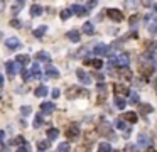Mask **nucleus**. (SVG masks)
<instances>
[{
	"instance_id": "nucleus-17",
	"label": "nucleus",
	"mask_w": 157,
	"mask_h": 152,
	"mask_svg": "<svg viewBox=\"0 0 157 152\" xmlns=\"http://www.w3.org/2000/svg\"><path fill=\"white\" fill-rule=\"evenodd\" d=\"M123 120H127V122H130V123H135L137 120H139V117H137L135 112H127L123 115Z\"/></svg>"
},
{
	"instance_id": "nucleus-4",
	"label": "nucleus",
	"mask_w": 157,
	"mask_h": 152,
	"mask_svg": "<svg viewBox=\"0 0 157 152\" xmlns=\"http://www.w3.org/2000/svg\"><path fill=\"white\" fill-rule=\"evenodd\" d=\"M106 15H108V19H112L113 22H122L123 20V12L118 10V9H108L106 10Z\"/></svg>"
},
{
	"instance_id": "nucleus-31",
	"label": "nucleus",
	"mask_w": 157,
	"mask_h": 152,
	"mask_svg": "<svg viewBox=\"0 0 157 152\" xmlns=\"http://www.w3.org/2000/svg\"><path fill=\"white\" fill-rule=\"evenodd\" d=\"M70 150H71V147H70L68 142H61V144L58 145V152H70Z\"/></svg>"
},
{
	"instance_id": "nucleus-8",
	"label": "nucleus",
	"mask_w": 157,
	"mask_h": 152,
	"mask_svg": "<svg viewBox=\"0 0 157 152\" xmlns=\"http://www.w3.org/2000/svg\"><path fill=\"white\" fill-rule=\"evenodd\" d=\"M76 76H78V80H80L83 85H90V83H91V78H90V74H88L86 71H83V69H78V71H76Z\"/></svg>"
},
{
	"instance_id": "nucleus-26",
	"label": "nucleus",
	"mask_w": 157,
	"mask_h": 152,
	"mask_svg": "<svg viewBox=\"0 0 157 152\" xmlns=\"http://www.w3.org/2000/svg\"><path fill=\"white\" fill-rule=\"evenodd\" d=\"M120 78H123V80H132V71L130 69H127V68H123V69H120Z\"/></svg>"
},
{
	"instance_id": "nucleus-44",
	"label": "nucleus",
	"mask_w": 157,
	"mask_h": 152,
	"mask_svg": "<svg viewBox=\"0 0 157 152\" xmlns=\"http://www.w3.org/2000/svg\"><path fill=\"white\" fill-rule=\"evenodd\" d=\"M22 78H24V81H27L29 78H32V74H29V71H27V69H24V71H22Z\"/></svg>"
},
{
	"instance_id": "nucleus-46",
	"label": "nucleus",
	"mask_w": 157,
	"mask_h": 152,
	"mask_svg": "<svg viewBox=\"0 0 157 152\" xmlns=\"http://www.w3.org/2000/svg\"><path fill=\"white\" fill-rule=\"evenodd\" d=\"M10 25H12V27H19V25H20V22H19L17 19H14V20H10Z\"/></svg>"
},
{
	"instance_id": "nucleus-32",
	"label": "nucleus",
	"mask_w": 157,
	"mask_h": 152,
	"mask_svg": "<svg viewBox=\"0 0 157 152\" xmlns=\"http://www.w3.org/2000/svg\"><path fill=\"white\" fill-rule=\"evenodd\" d=\"M115 125H117V128H120V130H127V123H125V120H122V118L115 120Z\"/></svg>"
},
{
	"instance_id": "nucleus-49",
	"label": "nucleus",
	"mask_w": 157,
	"mask_h": 152,
	"mask_svg": "<svg viewBox=\"0 0 157 152\" xmlns=\"http://www.w3.org/2000/svg\"><path fill=\"white\" fill-rule=\"evenodd\" d=\"M127 152H139V150H137L134 145H128V147H127Z\"/></svg>"
},
{
	"instance_id": "nucleus-52",
	"label": "nucleus",
	"mask_w": 157,
	"mask_h": 152,
	"mask_svg": "<svg viewBox=\"0 0 157 152\" xmlns=\"http://www.w3.org/2000/svg\"><path fill=\"white\" fill-rule=\"evenodd\" d=\"M95 76H96V80H100V81H102V80H103V78H105V76H103V74H102V73H96V74H95Z\"/></svg>"
},
{
	"instance_id": "nucleus-57",
	"label": "nucleus",
	"mask_w": 157,
	"mask_h": 152,
	"mask_svg": "<svg viewBox=\"0 0 157 152\" xmlns=\"http://www.w3.org/2000/svg\"><path fill=\"white\" fill-rule=\"evenodd\" d=\"M39 152H44V150H39Z\"/></svg>"
},
{
	"instance_id": "nucleus-43",
	"label": "nucleus",
	"mask_w": 157,
	"mask_h": 152,
	"mask_svg": "<svg viewBox=\"0 0 157 152\" xmlns=\"http://www.w3.org/2000/svg\"><path fill=\"white\" fill-rule=\"evenodd\" d=\"M30 110H32V108H30V107L27 105V107H22V108H20V112H22V115H29V113H30Z\"/></svg>"
},
{
	"instance_id": "nucleus-41",
	"label": "nucleus",
	"mask_w": 157,
	"mask_h": 152,
	"mask_svg": "<svg viewBox=\"0 0 157 152\" xmlns=\"http://www.w3.org/2000/svg\"><path fill=\"white\" fill-rule=\"evenodd\" d=\"M17 152H30V147H29V144H26V145H20V147L17 149Z\"/></svg>"
},
{
	"instance_id": "nucleus-16",
	"label": "nucleus",
	"mask_w": 157,
	"mask_h": 152,
	"mask_svg": "<svg viewBox=\"0 0 157 152\" xmlns=\"http://www.w3.org/2000/svg\"><path fill=\"white\" fill-rule=\"evenodd\" d=\"M34 95H36L37 98H44L46 95H48V88L44 86V85H41V86L36 88V91H34Z\"/></svg>"
},
{
	"instance_id": "nucleus-3",
	"label": "nucleus",
	"mask_w": 157,
	"mask_h": 152,
	"mask_svg": "<svg viewBox=\"0 0 157 152\" xmlns=\"http://www.w3.org/2000/svg\"><path fill=\"white\" fill-rule=\"evenodd\" d=\"M81 93H83L84 96L88 95L86 91H83L80 86H68V90H66V96L70 98V100H74V98H76V96H80Z\"/></svg>"
},
{
	"instance_id": "nucleus-25",
	"label": "nucleus",
	"mask_w": 157,
	"mask_h": 152,
	"mask_svg": "<svg viewBox=\"0 0 157 152\" xmlns=\"http://www.w3.org/2000/svg\"><path fill=\"white\" fill-rule=\"evenodd\" d=\"M58 137H59V130H58V128H49V130H48V139H49V140H56Z\"/></svg>"
},
{
	"instance_id": "nucleus-39",
	"label": "nucleus",
	"mask_w": 157,
	"mask_h": 152,
	"mask_svg": "<svg viewBox=\"0 0 157 152\" xmlns=\"http://www.w3.org/2000/svg\"><path fill=\"white\" fill-rule=\"evenodd\" d=\"M74 152H90V145H80V147H76Z\"/></svg>"
},
{
	"instance_id": "nucleus-7",
	"label": "nucleus",
	"mask_w": 157,
	"mask_h": 152,
	"mask_svg": "<svg viewBox=\"0 0 157 152\" xmlns=\"http://www.w3.org/2000/svg\"><path fill=\"white\" fill-rule=\"evenodd\" d=\"M5 46L9 47V49H19V47H22V42L17 39V37H7L5 39Z\"/></svg>"
},
{
	"instance_id": "nucleus-47",
	"label": "nucleus",
	"mask_w": 157,
	"mask_h": 152,
	"mask_svg": "<svg viewBox=\"0 0 157 152\" xmlns=\"http://www.w3.org/2000/svg\"><path fill=\"white\" fill-rule=\"evenodd\" d=\"M95 5H96V0H90V2H88V5H86V7H88V9H93V7H95Z\"/></svg>"
},
{
	"instance_id": "nucleus-29",
	"label": "nucleus",
	"mask_w": 157,
	"mask_h": 152,
	"mask_svg": "<svg viewBox=\"0 0 157 152\" xmlns=\"http://www.w3.org/2000/svg\"><path fill=\"white\" fill-rule=\"evenodd\" d=\"M42 76V73H41V69H39V63H34V66H32V78H41Z\"/></svg>"
},
{
	"instance_id": "nucleus-11",
	"label": "nucleus",
	"mask_w": 157,
	"mask_h": 152,
	"mask_svg": "<svg viewBox=\"0 0 157 152\" xmlns=\"http://www.w3.org/2000/svg\"><path fill=\"white\" fill-rule=\"evenodd\" d=\"M36 59L39 63H49V61H51V54L46 52V51H39V52L36 54Z\"/></svg>"
},
{
	"instance_id": "nucleus-15",
	"label": "nucleus",
	"mask_w": 157,
	"mask_h": 152,
	"mask_svg": "<svg viewBox=\"0 0 157 152\" xmlns=\"http://www.w3.org/2000/svg\"><path fill=\"white\" fill-rule=\"evenodd\" d=\"M128 63H130V59H128L127 54H120L117 58V66H120V68H122V66H123V68H127Z\"/></svg>"
},
{
	"instance_id": "nucleus-20",
	"label": "nucleus",
	"mask_w": 157,
	"mask_h": 152,
	"mask_svg": "<svg viewBox=\"0 0 157 152\" xmlns=\"http://www.w3.org/2000/svg\"><path fill=\"white\" fill-rule=\"evenodd\" d=\"M83 32L88 34V36H91V34L95 32V27H93L91 22H84V24H83Z\"/></svg>"
},
{
	"instance_id": "nucleus-27",
	"label": "nucleus",
	"mask_w": 157,
	"mask_h": 152,
	"mask_svg": "<svg viewBox=\"0 0 157 152\" xmlns=\"http://www.w3.org/2000/svg\"><path fill=\"white\" fill-rule=\"evenodd\" d=\"M46 31H48V25H41V27H37V29L34 31V36H36V37H42L44 34H46Z\"/></svg>"
},
{
	"instance_id": "nucleus-18",
	"label": "nucleus",
	"mask_w": 157,
	"mask_h": 152,
	"mask_svg": "<svg viewBox=\"0 0 157 152\" xmlns=\"http://www.w3.org/2000/svg\"><path fill=\"white\" fill-rule=\"evenodd\" d=\"M44 12V9L41 7V5H32V7H30V15H32V17H39L41 14H42Z\"/></svg>"
},
{
	"instance_id": "nucleus-42",
	"label": "nucleus",
	"mask_w": 157,
	"mask_h": 152,
	"mask_svg": "<svg viewBox=\"0 0 157 152\" xmlns=\"http://www.w3.org/2000/svg\"><path fill=\"white\" fill-rule=\"evenodd\" d=\"M149 31H150V34L157 36V24H150V25H149Z\"/></svg>"
},
{
	"instance_id": "nucleus-30",
	"label": "nucleus",
	"mask_w": 157,
	"mask_h": 152,
	"mask_svg": "<svg viewBox=\"0 0 157 152\" xmlns=\"http://www.w3.org/2000/svg\"><path fill=\"white\" fill-rule=\"evenodd\" d=\"M24 2H26V0H17V2H15V7L12 5V12H14V14L20 12V10H22V7H24Z\"/></svg>"
},
{
	"instance_id": "nucleus-37",
	"label": "nucleus",
	"mask_w": 157,
	"mask_h": 152,
	"mask_svg": "<svg viewBox=\"0 0 157 152\" xmlns=\"http://www.w3.org/2000/svg\"><path fill=\"white\" fill-rule=\"evenodd\" d=\"M137 5V0H125V7L127 9H134Z\"/></svg>"
},
{
	"instance_id": "nucleus-33",
	"label": "nucleus",
	"mask_w": 157,
	"mask_h": 152,
	"mask_svg": "<svg viewBox=\"0 0 157 152\" xmlns=\"http://www.w3.org/2000/svg\"><path fill=\"white\" fill-rule=\"evenodd\" d=\"M71 14H73L71 9H64V10H61V19L62 20H68V19L71 17Z\"/></svg>"
},
{
	"instance_id": "nucleus-5",
	"label": "nucleus",
	"mask_w": 157,
	"mask_h": 152,
	"mask_svg": "<svg viewBox=\"0 0 157 152\" xmlns=\"http://www.w3.org/2000/svg\"><path fill=\"white\" fill-rule=\"evenodd\" d=\"M66 137L70 139V140H74V139L80 137V127L78 125H70L66 128Z\"/></svg>"
},
{
	"instance_id": "nucleus-2",
	"label": "nucleus",
	"mask_w": 157,
	"mask_h": 152,
	"mask_svg": "<svg viewBox=\"0 0 157 152\" xmlns=\"http://www.w3.org/2000/svg\"><path fill=\"white\" fill-rule=\"evenodd\" d=\"M139 73L144 76V80H149L150 76L154 74V68H152V64H149V61L142 63V64L139 66Z\"/></svg>"
},
{
	"instance_id": "nucleus-55",
	"label": "nucleus",
	"mask_w": 157,
	"mask_h": 152,
	"mask_svg": "<svg viewBox=\"0 0 157 152\" xmlns=\"http://www.w3.org/2000/svg\"><path fill=\"white\" fill-rule=\"evenodd\" d=\"M147 152H157V150L154 147H147Z\"/></svg>"
},
{
	"instance_id": "nucleus-34",
	"label": "nucleus",
	"mask_w": 157,
	"mask_h": 152,
	"mask_svg": "<svg viewBox=\"0 0 157 152\" xmlns=\"http://www.w3.org/2000/svg\"><path fill=\"white\" fill-rule=\"evenodd\" d=\"M12 144H15V145H26V139L22 137V135H19V137L12 139Z\"/></svg>"
},
{
	"instance_id": "nucleus-10",
	"label": "nucleus",
	"mask_w": 157,
	"mask_h": 152,
	"mask_svg": "<svg viewBox=\"0 0 157 152\" xmlns=\"http://www.w3.org/2000/svg\"><path fill=\"white\" fill-rule=\"evenodd\" d=\"M93 54H95V56L108 54V46H105V44H98V46H95V47H93Z\"/></svg>"
},
{
	"instance_id": "nucleus-38",
	"label": "nucleus",
	"mask_w": 157,
	"mask_h": 152,
	"mask_svg": "<svg viewBox=\"0 0 157 152\" xmlns=\"http://www.w3.org/2000/svg\"><path fill=\"white\" fill-rule=\"evenodd\" d=\"M130 103H139V93H130Z\"/></svg>"
},
{
	"instance_id": "nucleus-21",
	"label": "nucleus",
	"mask_w": 157,
	"mask_h": 152,
	"mask_svg": "<svg viewBox=\"0 0 157 152\" xmlns=\"http://www.w3.org/2000/svg\"><path fill=\"white\" fill-rule=\"evenodd\" d=\"M71 10H73L74 14H78V15H86L88 14V9L81 7V5H73V7H71Z\"/></svg>"
},
{
	"instance_id": "nucleus-35",
	"label": "nucleus",
	"mask_w": 157,
	"mask_h": 152,
	"mask_svg": "<svg viewBox=\"0 0 157 152\" xmlns=\"http://www.w3.org/2000/svg\"><path fill=\"white\" fill-rule=\"evenodd\" d=\"M147 140H149V139H147V135H144V134L139 135V144L140 145H147V147H149V142H147Z\"/></svg>"
},
{
	"instance_id": "nucleus-51",
	"label": "nucleus",
	"mask_w": 157,
	"mask_h": 152,
	"mask_svg": "<svg viewBox=\"0 0 157 152\" xmlns=\"http://www.w3.org/2000/svg\"><path fill=\"white\" fill-rule=\"evenodd\" d=\"M135 22H137V15H132L130 17V25H134Z\"/></svg>"
},
{
	"instance_id": "nucleus-1",
	"label": "nucleus",
	"mask_w": 157,
	"mask_h": 152,
	"mask_svg": "<svg viewBox=\"0 0 157 152\" xmlns=\"http://www.w3.org/2000/svg\"><path fill=\"white\" fill-rule=\"evenodd\" d=\"M98 134H102L103 137H113V128H112V125L110 123H106L105 120H102L100 122V125H98Z\"/></svg>"
},
{
	"instance_id": "nucleus-48",
	"label": "nucleus",
	"mask_w": 157,
	"mask_h": 152,
	"mask_svg": "<svg viewBox=\"0 0 157 152\" xmlns=\"http://www.w3.org/2000/svg\"><path fill=\"white\" fill-rule=\"evenodd\" d=\"M51 95H52V98H58V96H59V90H58V88H54Z\"/></svg>"
},
{
	"instance_id": "nucleus-9",
	"label": "nucleus",
	"mask_w": 157,
	"mask_h": 152,
	"mask_svg": "<svg viewBox=\"0 0 157 152\" xmlns=\"http://www.w3.org/2000/svg\"><path fill=\"white\" fill-rule=\"evenodd\" d=\"M113 91H115V95L120 98V96H123V95H128V86L117 83V85H113Z\"/></svg>"
},
{
	"instance_id": "nucleus-13",
	"label": "nucleus",
	"mask_w": 157,
	"mask_h": 152,
	"mask_svg": "<svg viewBox=\"0 0 157 152\" xmlns=\"http://www.w3.org/2000/svg\"><path fill=\"white\" fill-rule=\"evenodd\" d=\"M41 112L42 113H52L54 112V103H51V101H44L42 105H41Z\"/></svg>"
},
{
	"instance_id": "nucleus-12",
	"label": "nucleus",
	"mask_w": 157,
	"mask_h": 152,
	"mask_svg": "<svg viewBox=\"0 0 157 152\" xmlns=\"http://www.w3.org/2000/svg\"><path fill=\"white\" fill-rule=\"evenodd\" d=\"M46 76L51 78V80H58V78H59V71L56 68H52V66H48V69H46Z\"/></svg>"
},
{
	"instance_id": "nucleus-14",
	"label": "nucleus",
	"mask_w": 157,
	"mask_h": 152,
	"mask_svg": "<svg viewBox=\"0 0 157 152\" xmlns=\"http://www.w3.org/2000/svg\"><path fill=\"white\" fill-rule=\"evenodd\" d=\"M154 112V107L149 105V103H140L139 107V113H144V115H149V113Z\"/></svg>"
},
{
	"instance_id": "nucleus-28",
	"label": "nucleus",
	"mask_w": 157,
	"mask_h": 152,
	"mask_svg": "<svg viewBox=\"0 0 157 152\" xmlns=\"http://www.w3.org/2000/svg\"><path fill=\"white\" fill-rule=\"evenodd\" d=\"M98 152H113V150H112V145L108 142H102L98 147Z\"/></svg>"
},
{
	"instance_id": "nucleus-23",
	"label": "nucleus",
	"mask_w": 157,
	"mask_h": 152,
	"mask_svg": "<svg viewBox=\"0 0 157 152\" xmlns=\"http://www.w3.org/2000/svg\"><path fill=\"white\" fill-rule=\"evenodd\" d=\"M51 147V140H39L37 142V149L39 150H48Z\"/></svg>"
},
{
	"instance_id": "nucleus-53",
	"label": "nucleus",
	"mask_w": 157,
	"mask_h": 152,
	"mask_svg": "<svg viewBox=\"0 0 157 152\" xmlns=\"http://www.w3.org/2000/svg\"><path fill=\"white\" fill-rule=\"evenodd\" d=\"M4 83H5V76H2L0 78V86H4Z\"/></svg>"
},
{
	"instance_id": "nucleus-24",
	"label": "nucleus",
	"mask_w": 157,
	"mask_h": 152,
	"mask_svg": "<svg viewBox=\"0 0 157 152\" xmlns=\"http://www.w3.org/2000/svg\"><path fill=\"white\" fill-rule=\"evenodd\" d=\"M15 61H17L20 66H26L27 63H29V56L27 54H19L17 58H15Z\"/></svg>"
},
{
	"instance_id": "nucleus-50",
	"label": "nucleus",
	"mask_w": 157,
	"mask_h": 152,
	"mask_svg": "<svg viewBox=\"0 0 157 152\" xmlns=\"http://www.w3.org/2000/svg\"><path fill=\"white\" fill-rule=\"evenodd\" d=\"M150 4H152V0H142V5H144V7H149Z\"/></svg>"
},
{
	"instance_id": "nucleus-56",
	"label": "nucleus",
	"mask_w": 157,
	"mask_h": 152,
	"mask_svg": "<svg viewBox=\"0 0 157 152\" xmlns=\"http://www.w3.org/2000/svg\"><path fill=\"white\" fill-rule=\"evenodd\" d=\"M2 152H9V150H7V147H5V145H4V149H2Z\"/></svg>"
},
{
	"instance_id": "nucleus-36",
	"label": "nucleus",
	"mask_w": 157,
	"mask_h": 152,
	"mask_svg": "<svg viewBox=\"0 0 157 152\" xmlns=\"http://www.w3.org/2000/svg\"><path fill=\"white\" fill-rule=\"evenodd\" d=\"M115 103H117V107H118L120 110H123L125 107H127V101H125L123 98H117V101H115Z\"/></svg>"
},
{
	"instance_id": "nucleus-45",
	"label": "nucleus",
	"mask_w": 157,
	"mask_h": 152,
	"mask_svg": "<svg viewBox=\"0 0 157 152\" xmlns=\"http://www.w3.org/2000/svg\"><path fill=\"white\" fill-rule=\"evenodd\" d=\"M41 123H42V118H41V115H37L36 120H34V127H39Z\"/></svg>"
},
{
	"instance_id": "nucleus-22",
	"label": "nucleus",
	"mask_w": 157,
	"mask_h": 152,
	"mask_svg": "<svg viewBox=\"0 0 157 152\" xmlns=\"http://www.w3.org/2000/svg\"><path fill=\"white\" fill-rule=\"evenodd\" d=\"M68 39H70L71 42H78V41L81 39V36H80V32H76V31H70V32H68Z\"/></svg>"
},
{
	"instance_id": "nucleus-6",
	"label": "nucleus",
	"mask_w": 157,
	"mask_h": 152,
	"mask_svg": "<svg viewBox=\"0 0 157 152\" xmlns=\"http://www.w3.org/2000/svg\"><path fill=\"white\" fill-rule=\"evenodd\" d=\"M19 68H20V64H19L17 61H7L5 63V71H7L9 76H14L15 73L19 71Z\"/></svg>"
},
{
	"instance_id": "nucleus-40",
	"label": "nucleus",
	"mask_w": 157,
	"mask_h": 152,
	"mask_svg": "<svg viewBox=\"0 0 157 152\" xmlns=\"http://www.w3.org/2000/svg\"><path fill=\"white\" fill-rule=\"evenodd\" d=\"M91 64H93V68L100 69L103 66V63H102V59H95V61H91Z\"/></svg>"
},
{
	"instance_id": "nucleus-19",
	"label": "nucleus",
	"mask_w": 157,
	"mask_h": 152,
	"mask_svg": "<svg viewBox=\"0 0 157 152\" xmlns=\"http://www.w3.org/2000/svg\"><path fill=\"white\" fill-rule=\"evenodd\" d=\"M98 93H100L98 103H103V100H105V93H106V85H103V83L98 85Z\"/></svg>"
},
{
	"instance_id": "nucleus-54",
	"label": "nucleus",
	"mask_w": 157,
	"mask_h": 152,
	"mask_svg": "<svg viewBox=\"0 0 157 152\" xmlns=\"http://www.w3.org/2000/svg\"><path fill=\"white\" fill-rule=\"evenodd\" d=\"M0 139H2V142H4V139H5V132L4 130L0 132Z\"/></svg>"
}]
</instances>
